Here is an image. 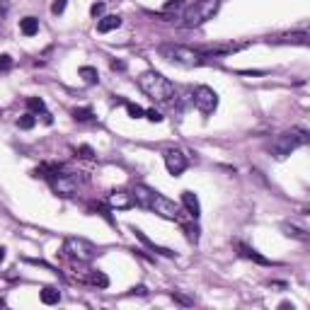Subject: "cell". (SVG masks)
<instances>
[{
  "instance_id": "1",
  "label": "cell",
  "mask_w": 310,
  "mask_h": 310,
  "mask_svg": "<svg viewBox=\"0 0 310 310\" xmlns=\"http://www.w3.org/2000/svg\"><path fill=\"white\" fill-rule=\"evenodd\" d=\"M131 196L141 208H148V211H153V213H158L167 221H180V206L175 201H170L167 196H163L160 191H155V189H150L145 185H136Z\"/></svg>"
},
{
  "instance_id": "2",
  "label": "cell",
  "mask_w": 310,
  "mask_h": 310,
  "mask_svg": "<svg viewBox=\"0 0 310 310\" xmlns=\"http://www.w3.org/2000/svg\"><path fill=\"white\" fill-rule=\"evenodd\" d=\"M138 87L153 100V102H170L175 97V85L158 70H145L138 78Z\"/></svg>"
},
{
  "instance_id": "3",
  "label": "cell",
  "mask_w": 310,
  "mask_h": 310,
  "mask_svg": "<svg viewBox=\"0 0 310 310\" xmlns=\"http://www.w3.org/2000/svg\"><path fill=\"white\" fill-rule=\"evenodd\" d=\"M308 141H310V136H308L306 128H291V131H284V133H279V136L271 141V155H274L276 160H284V158H289L293 150L308 145Z\"/></svg>"
},
{
  "instance_id": "4",
  "label": "cell",
  "mask_w": 310,
  "mask_h": 310,
  "mask_svg": "<svg viewBox=\"0 0 310 310\" xmlns=\"http://www.w3.org/2000/svg\"><path fill=\"white\" fill-rule=\"evenodd\" d=\"M158 54L167 61L177 63L182 68H199L206 63V56L196 49H189V46H180V44H160L158 46Z\"/></svg>"
},
{
  "instance_id": "5",
  "label": "cell",
  "mask_w": 310,
  "mask_h": 310,
  "mask_svg": "<svg viewBox=\"0 0 310 310\" xmlns=\"http://www.w3.org/2000/svg\"><path fill=\"white\" fill-rule=\"evenodd\" d=\"M218 7H221V0H196L194 5L185 7V12H182V27L194 29V27L206 24L208 20H213Z\"/></svg>"
},
{
  "instance_id": "6",
  "label": "cell",
  "mask_w": 310,
  "mask_h": 310,
  "mask_svg": "<svg viewBox=\"0 0 310 310\" xmlns=\"http://www.w3.org/2000/svg\"><path fill=\"white\" fill-rule=\"evenodd\" d=\"M63 252H65L68 257L78 259V262H85V264H90V262L97 257V248H95L90 240H85V238H68V240L63 243Z\"/></svg>"
},
{
  "instance_id": "7",
  "label": "cell",
  "mask_w": 310,
  "mask_h": 310,
  "mask_svg": "<svg viewBox=\"0 0 310 310\" xmlns=\"http://www.w3.org/2000/svg\"><path fill=\"white\" fill-rule=\"evenodd\" d=\"M49 182H51V189L59 196H73L80 189V185H83V180L75 172H54L49 177Z\"/></svg>"
},
{
  "instance_id": "8",
  "label": "cell",
  "mask_w": 310,
  "mask_h": 310,
  "mask_svg": "<svg viewBox=\"0 0 310 310\" xmlns=\"http://www.w3.org/2000/svg\"><path fill=\"white\" fill-rule=\"evenodd\" d=\"M194 107L201 112V114H213L216 107H218V95L213 87L208 85H199L194 90Z\"/></svg>"
},
{
  "instance_id": "9",
  "label": "cell",
  "mask_w": 310,
  "mask_h": 310,
  "mask_svg": "<svg viewBox=\"0 0 310 310\" xmlns=\"http://www.w3.org/2000/svg\"><path fill=\"white\" fill-rule=\"evenodd\" d=\"M165 167H167V172H170L172 177H180V175L186 170V155L182 150H177V148L165 150Z\"/></svg>"
},
{
  "instance_id": "10",
  "label": "cell",
  "mask_w": 310,
  "mask_h": 310,
  "mask_svg": "<svg viewBox=\"0 0 310 310\" xmlns=\"http://www.w3.org/2000/svg\"><path fill=\"white\" fill-rule=\"evenodd\" d=\"M107 204H109V208H117V211H126V208H131L136 201H133V196L124 191V189H119V191H112L109 196H107Z\"/></svg>"
},
{
  "instance_id": "11",
  "label": "cell",
  "mask_w": 310,
  "mask_h": 310,
  "mask_svg": "<svg viewBox=\"0 0 310 310\" xmlns=\"http://www.w3.org/2000/svg\"><path fill=\"white\" fill-rule=\"evenodd\" d=\"M131 233H133V235H136V238H138V240H141V243H143L148 249H153V252H158V254H163V257H175V252H172V249L163 248V245H155V243H153V240H150V238H148V235L141 230V228L131 226Z\"/></svg>"
},
{
  "instance_id": "12",
  "label": "cell",
  "mask_w": 310,
  "mask_h": 310,
  "mask_svg": "<svg viewBox=\"0 0 310 310\" xmlns=\"http://www.w3.org/2000/svg\"><path fill=\"white\" fill-rule=\"evenodd\" d=\"M182 204H185V208L189 211V216L196 221L199 216H201V204H199V196L194 194V191H182Z\"/></svg>"
},
{
  "instance_id": "13",
  "label": "cell",
  "mask_w": 310,
  "mask_h": 310,
  "mask_svg": "<svg viewBox=\"0 0 310 310\" xmlns=\"http://www.w3.org/2000/svg\"><path fill=\"white\" fill-rule=\"evenodd\" d=\"M119 27H122V17H119V15H104V17H100V22H97V32H100V34L114 32V29H119Z\"/></svg>"
},
{
  "instance_id": "14",
  "label": "cell",
  "mask_w": 310,
  "mask_h": 310,
  "mask_svg": "<svg viewBox=\"0 0 310 310\" xmlns=\"http://www.w3.org/2000/svg\"><path fill=\"white\" fill-rule=\"evenodd\" d=\"M185 0H167L165 5H163V12H160V17L163 20H175L180 12H185Z\"/></svg>"
},
{
  "instance_id": "15",
  "label": "cell",
  "mask_w": 310,
  "mask_h": 310,
  "mask_svg": "<svg viewBox=\"0 0 310 310\" xmlns=\"http://www.w3.org/2000/svg\"><path fill=\"white\" fill-rule=\"evenodd\" d=\"M238 249H240V254H243L245 259H252V262H257V264H264V267H269V264H271L267 257H262L257 249H252L249 245H245V243H238Z\"/></svg>"
},
{
  "instance_id": "16",
  "label": "cell",
  "mask_w": 310,
  "mask_h": 310,
  "mask_svg": "<svg viewBox=\"0 0 310 310\" xmlns=\"http://www.w3.org/2000/svg\"><path fill=\"white\" fill-rule=\"evenodd\" d=\"M279 44H298V46H308V32H291L276 39Z\"/></svg>"
},
{
  "instance_id": "17",
  "label": "cell",
  "mask_w": 310,
  "mask_h": 310,
  "mask_svg": "<svg viewBox=\"0 0 310 310\" xmlns=\"http://www.w3.org/2000/svg\"><path fill=\"white\" fill-rule=\"evenodd\" d=\"M78 75L85 80V85H97V83H100V73H97V68H92V65H80V68H78Z\"/></svg>"
},
{
  "instance_id": "18",
  "label": "cell",
  "mask_w": 310,
  "mask_h": 310,
  "mask_svg": "<svg viewBox=\"0 0 310 310\" xmlns=\"http://www.w3.org/2000/svg\"><path fill=\"white\" fill-rule=\"evenodd\" d=\"M20 32H22L24 37H34V34L39 32V20H37V17H24V20H20Z\"/></svg>"
},
{
  "instance_id": "19",
  "label": "cell",
  "mask_w": 310,
  "mask_h": 310,
  "mask_svg": "<svg viewBox=\"0 0 310 310\" xmlns=\"http://www.w3.org/2000/svg\"><path fill=\"white\" fill-rule=\"evenodd\" d=\"M61 301V291L54 289V286H44L41 289V303L44 306H56Z\"/></svg>"
},
{
  "instance_id": "20",
  "label": "cell",
  "mask_w": 310,
  "mask_h": 310,
  "mask_svg": "<svg viewBox=\"0 0 310 310\" xmlns=\"http://www.w3.org/2000/svg\"><path fill=\"white\" fill-rule=\"evenodd\" d=\"M281 230L289 235V238H296V240H308V233L298 226H291V223H281Z\"/></svg>"
},
{
  "instance_id": "21",
  "label": "cell",
  "mask_w": 310,
  "mask_h": 310,
  "mask_svg": "<svg viewBox=\"0 0 310 310\" xmlns=\"http://www.w3.org/2000/svg\"><path fill=\"white\" fill-rule=\"evenodd\" d=\"M73 119L75 122H92L95 114H92L90 107H80V109H73Z\"/></svg>"
},
{
  "instance_id": "22",
  "label": "cell",
  "mask_w": 310,
  "mask_h": 310,
  "mask_svg": "<svg viewBox=\"0 0 310 310\" xmlns=\"http://www.w3.org/2000/svg\"><path fill=\"white\" fill-rule=\"evenodd\" d=\"M87 281L95 284V286H100V289H107V286H109V279H107V274H102V271H92Z\"/></svg>"
},
{
  "instance_id": "23",
  "label": "cell",
  "mask_w": 310,
  "mask_h": 310,
  "mask_svg": "<svg viewBox=\"0 0 310 310\" xmlns=\"http://www.w3.org/2000/svg\"><path fill=\"white\" fill-rule=\"evenodd\" d=\"M182 230L186 233V240H189V243H194V245L199 243V228H196L194 223H182Z\"/></svg>"
},
{
  "instance_id": "24",
  "label": "cell",
  "mask_w": 310,
  "mask_h": 310,
  "mask_svg": "<svg viewBox=\"0 0 310 310\" xmlns=\"http://www.w3.org/2000/svg\"><path fill=\"white\" fill-rule=\"evenodd\" d=\"M27 107L32 109V112H46V104H44V100L41 97H27Z\"/></svg>"
},
{
  "instance_id": "25",
  "label": "cell",
  "mask_w": 310,
  "mask_h": 310,
  "mask_svg": "<svg viewBox=\"0 0 310 310\" xmlns=\"http://www.w3.org/2000/svg\"><path fill=\"white\" fill-rule=\"evenodd\" d=\"M126 112H128L131 119H141V117H145V109L138 107V104H133V102H126Z\"/></svg>"
},
{
  "instance_id": "26",
  "label": "cell",
  "mask_w": 310,
  "mask_h": 310,
  "mask_svg": "<svg viewBox=\"0 0 310 310\" xmlns=\"http://www.w3.org/2000/svg\"><path fill=\"white\" fill-rule=\"evenodd\" d=\"M34 124H37V117H34V114H24V117H20V119H17V126H20V128H24V131L34 128Z\"/></svg>"
},
{
  "instance_id": "27",
  "label": "cell",
  "mask_w": 310,
  "mask_h": 310,
  "mask_svg": "<svg viewBox=\"0 0 310 310\" xmlns=\"http://www.w3.org/2000/svg\"><path fill=\"white\" fill-rule=\"evenodd\" d=\"M104 7H107V5H104V2H92V7H90V15H92V17H97V20H100V17H102V15H104Z\"/></svg>"
},
{
  "instance_id": "28",
  "label": "cell",
  "mask_w": 310,
  "mask_h": 310,
  "mask_svg": "<svg viewBox=\"0 0 310 310\" xmlns=\"http://www.w3.org/2000/svg\"><path fill=\"white\" fill-rule=\"evenodd\" d=\"M65 5H68V0H54L51 2V12L54 15H63L65 12Z\"/></svg>"
},
{
  "instance_id": "29",
  "label": "cell",
  "mask_w": 310,
  "mask_h": 310,
  "mask_svg": "<svg viewBox=\"0 0 310 310\" xmlns=\"http://www.w3.org/2000/svg\"><path fill=\"white\" fill-rule=\"evenodd\" d=\"M145 119H148V122H153V124H160L165 117H163L160 112H155V109H148V112H145Z\"/></svg>"
},
{
  "instance_id": "30",
  "label": "cell",
  "mask_w": 310,
  "mask_h": 310,
  "mask_svg": "<svg viewBox=\"0 0 310 310\" xmlns=\"http://www.w3.org/2000/svg\"><path fill=\"white\" fill-rule=\"evenodd\" d=\"M78 153H80V158H87V160H90V158H95V150H92L90 145H80V148H78Z\"/></svg>"
},
{
  "instance_id": "31",
  "label": "cell",
  "mask_w": 310,
  "mask_h": 310,
  "mask_svg": "<svg viewBox=\"0 0 310 310\" xmlns=\"http://www.w3.org/2000/svg\"><path fill=\"white\" fill-rule=\"evenodd\" d=\"M10 68H12V56L2 54V56H0V70H10Z\"/></svg>"
},
{
  "instance_id": "32",
  "label": "cell",
  "mask_w": 310,
  "mask_h": 310,
  "mask_svg": "<svg viewBox=\"0 0 310 310\" xmlns=\"http://www.w3.org/2000/svg\"><path fill=\"white\" fill-rule=\"evenodd\" d=\"M172 296V301H177V303H182V306H191L194 301L191 298H185V296H180V293H170Z\"/></svg>"
},
{
  "instance_id": "33",
  "label": "cell",
  "mask_w": 310,
  "mask_h": 310,
  "mask_svg": "<svg viewBox=\"0 0 310 310\" xmlns=\"http://www.w3.org/2000/svg\"><path fill=\"white\" fill-rule=\"evenodd\" d=\"M109 68H112V70H126V63H124V61H117V59H114V61L109 63Z\"/></svg>"
},
{
  "instance_id": "34",
  "label": "cell",
  "mask_w": 310,
  "mask_h": 310,
  "mask_svg": "<svg viewBox=\"0 0 310 310\" xmlns=\"http://www.w3.org/2000/svg\"><path fill=\"white\" fill-rule=\"evenodd\" d=\"M136 293H138V296H148V289H145V286H136V289H131V296H136Z\"/></svg>"
},
{
  "instance_id": "35",
  "label": "cell",
  "mask_w": 310,
  "mask_h": 310,
  "mask_svg": "<svg viewBox=\"0 0 310 310\" xmlns=\"http://www.w3.org/2000/svg\"><path fill=\"white\" fill-rule=\"evenodd\" d=\"M7 7H10V2L7 0H0V12H7Z\"/></svg>"
},
{
  "instance_id": "36",
  "label": "cell",
  "mask_w": 310,
  "mask_h": 310,
  "mask_svg": "<svg viewBox=\"0 0 310 310\" xmlns=\"http://www.w3.org/2000/svg\"><path fill=\"white\" fill-rule=\"evenodd\" d=\"M41 117H44V124H51V122H54V119H51V114H49V112H44V114H41Z\"/></svg>"
},
{
  "instance_id": "37",
  "label": "cell",
  "mask_w": 310,
  "mask_h": 310,
  "mask_svg": "<svg viewBox=\"0 0 310 310\" xmlns=\"http://www.w3.org/2000/svg\"><path fill=\"white\" fill-rule=\"evenodd\" d=\"M5 262V248H0V264Z\"/></svg>"
},
{
  "instance_id": "38",
  "label": "cell",
  "mask_w": 310,
  "mask_h": 310,
  "mask_svg": "<svg viewBox=\"0 0 310 310\" xmlns=\"http://www.w3.org/2000/svg\"><path fill=\"white\" fill-rule=\"evenodd\" d=\"M2 306H5V298H2V296H0V308H2Z\"/></svg>"
},
{
  "instance_id": "39",
  "label": "cell",
  "mask_w": 310,
  "mask_h": 310,
  "mask_svg": "<svg viewBox=\"0 0 310 310\" xmlns=\"http://www.w3.org/2000/svg\"><path fill=\"white\" fill-rule=\"evenodd\" d=\"M0 114H2V112H0Z\"/></svg>"
}]
</instances>
